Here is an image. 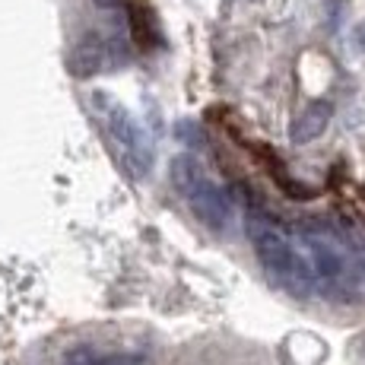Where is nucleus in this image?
<instances>
[{"label":"nucleus","instance_id":"obj_8","mask_svg":"<svg viewBox=\"0 0 365 365\" xmlns=\"http://www.w3.org/2000/svg\"><path fill=\"white\" fill-rule=\"evenodd\" d=\"M80 359H83L80 365H93V359H89V356H86V353H83V356H80Z\"/></svg>","mask_w":365,"mask_h":365},{"label":"nucleus","instance_id":"obj_6","mask_svg":"<svg viewBox=\"0 0 365 365\" xmlns=\"http://www.w3.org/2000/svg\"><path fill=\"white\" fill-rule=\"evenodd\" d=\"M73 73H93V70H99L102 67V45H99V38H86L80 48H76V54H73Z\"/></svg>","mask_w":365,"mask_h":365},{"label":"nucleus","instance_id":"obj_1","mask_svg":"<svg viewBox=\"0 0 365 365\" xmlns=\"http://www.w3.org/2000/svg\"><path fill=\"white\" fill-rule=\"evenodd\" d=\"M245 229H248V238H251V245H255L257 261H261V267L273 283L286 286V289L296 292V296H308V292L314 289L308 257L296 248L292 232L277 216L267 213L261 207H251L248 213H245Z\"/></svg>","mask_w":365,"mask_h":365},{"label":"nucleus","instance_id":"obj_7","mask_svg":"<svg viewBox=\"0 0 365 365\" xmlns=\"http://www.w3.org/2000/svg\"><path fill=\"white\" fill-rule=\"evenodd\" d=\"M93 365H140V356H108V359H99Z\"/></svg>","mask_w":365,"mask_h":365},{"label":"nucleus","instance_id":"obj_3","mask_svg":"<svg viewBox=\"0 0 365 365\" xmlns=\"http://www.w3.org/2000/svg\"><path fill=\"white\" fill-rule=\"evenodd\" d=\"M299 238L305 245L314 289H340V286H346L353 279V270H349V242L340 229H334L331 222L312 220L299 229Z\"/></svg>","mask_w":365,"mask_h":365},{"label":"nucleus","instance_id":"obj_2","mask_svg":"<svg viewBox=\"0 0 365 365\" xmlns=\"http://www.w3.org/2000/svg\"><path fill=\"white\" fill-rule=\"evenodd\" d=\"M172 185L178 187V194L185 197V203L194 210V216L213 232H226L229 222L235 216L232 197L203 172V165L194 156L181 153L172 159Z\"/></svg>","mask_w":365,"mask_h":365},{"label":"nucleus","instance_id":"obj_5","mask_svg":"<svg viewBox=\"0 0 365 365\" xmlns=\"http://www.w3.org/2000/svg\"><path fill=\"white\" fill-rule=\"evenodd\" d=\"M327 121H331V105H327V102H312L296 118V124H292V130H289L292 143H312L314 137H321V133H324Z\"/></svg>","mask_w":365,"mask_h":365},{"label":"nucleus","instance_id":"obj_4","mask_svg":"<svg viewBox=\"0 0 365 365\" xmlns=\"http://www.w3.org/2000/svg\"><path fill=\"white\" fill-rule=\"evenodd\" d=\"M96 108L102 115V124L108 130V140L115 146L121 165L128 168L130 178H146L153 172V163H156V150H153L146 130L137 124V118L130 115L124 105L111 102L108 96H96Z\"/></svg>","mask_w":365,"mask_h":365}]
</instances>
